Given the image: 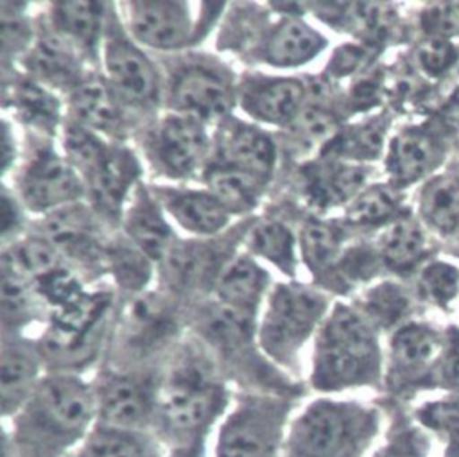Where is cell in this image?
<instances>
[{"label": "cell", "mask_w": 459, "mask_h": 457, "mask_svg": "<svg viewBox=\"0 0 459 457\" xmlns=\"http://www.w3.org/2000/svg\"><path fill=\"white\" fill-rule=\"evenodd\" d=\"M11 145L14 147V134L11 133V125L7 122V118H4L2 122V172L7 174L11 165L14 163V149H11Z\"/></svg>", "instance_id": "obj_52"}, {"label": "cell", "mask_w": 459, "mask_h": 457, "mask_svg": "<svg viewBox=\"0 0 459 457\" xmlns=\"http://www.w3.org/2000/svg\"><path fill=\"white\" fill-rule=\"evenodd\" d=\"M32 283H34V290H36L38 297L41 299L43 305H47L50 308V312L75 301L77 297H81L86 292L82 289L77 274L65 265L47 272L45 276L38 278Z\"/></svg>", "instance_id": "obj_45"}, {"label": "cell", "mask_w": 459, "mask_h": 457, "mask_svg": "<svg viewBox=\"0 0 459 457\" xmlns=\"http://www.w3.org/2000/svg\"><path fill=\"white\" fill-rule=\"evenodd\" d=\"M454 59V47L443 38H432L420 48V63L429 73L443 72Z\"/></svg>", "instance_id": "obj_49"}, {"label": "cell", "mask_w": 459, "mask_h": 457, "mask_svg": "<svg viewBox=\"0 0 459 457\" xmlns=\"http://www.w3.org/2000/svg\"><path fill=\"white\" fill-rule=\"evenodd\" d=\"M298 400L273 392H237L219 427L215 457H283Z\"/></svg>", "instance_id": "obj_6"}, {"label": "cell", "mask_w": 459, "mask_h": 457, "mask_svg": "<svg viewBox=\"0 0 459 457\" xmlns=\"http://www.w3.org/2000/svg\"><path fill=\"white\" fill-rule=\"evenodd\" d=\"M217 256H221V253H215L213 247H210L204 240H176V244L160 262V265L163 271V278L167 280L170 289L174 287L179 290H186L201 287L210 280L215 283L219 272L228 262Z\"/></svg>", "instance_id": "obj_27"}, {"label": "cell", "mask_w": 459, "mask_h": 457, "mask_svg": "<svg viewBox=\"0 0 459 457\" xmlns=\"http://www.w3.org/2000/svg\"><path fill=\"white\" fill-rule=\"evenodd\" d=\"M109 4L104 2H52L48 25L70 41L90 61L102 50Z\"/></svg>", "instance_id": "obj_24"}, {"label": "cell", "mask_w": 459, "mask_h": 457, "mask_svg": "<svg viewBox=\"0 0 459 457\" xmlns=\"http://www.w3.org/2000/svg\"><path fill=\"white\" fill-rule=\"evenodd\" d=\"M382 380L378 330L355 308L333 303L314 337L308 385L321 394L377 387Z\"/></svg>", "instance_id": "obj_3"}, {"label": "cell", "mask_w": 459, "mask_h": 457, "mask_svg": "<svg viewBox=\"0 0 459 457\" xmlns=\"http://www.w3.org/2000/svg\"><path fill=\"white\" fill-rule=\"evenodd\" d=\"M380 263L382 260L375 247L364 244L348 246L342 249L341 256L337 258V262L325 278H330L332 274L333 285L353 287L373 278Z\"/></svg>", "instance_id": "obj_43"}, {"label": "cell", "mask_w": 459, "mask_h": 457, "mask_svg": "<svg viewBox=\"0 0 459 457\" xmlns=\"http://www.w3.org/2000/svg\"><path fill=\"white\" fill-rule=\"evenodd\" d=\"M330 310L326 296L303 283H278L271 289L258 321L262 353L290 378L301 369V351L316 337Z\"/></svg>", "instance_id": "obj_5"}, {"label": "cell", "mask_w": 459, "mask_h": 457, "mask_svg": "<svg viewBox=\"0 0 459 457\" xmlns=\"http://www.w3.org/2000/svg\"><path fill=\"white\" fill-rule=\"evenodd\" d=\"M212 147L217 165L247 170L264 179H269L274 172L278 160L276 142L271 133L255 124L231 115L226 116L217 124Z\"/></svg>", "instance_id": "obj_17"}, {"label": "cell", "mask_w": 459, "mask_h": 457, "mask_svg": "<svg viewBox=\"0 0 459 457\" xmlns=\"http://www.w3.org/2000/svg\"><path fill=\"white\" fill-rule=\"evenodd\" d=\"M411 306L409 296L394 281H382L369 287L355 306L377 330H396Z\"/></svg>", "instance_id": "obj_40"}, {"label": "cell", "mask_w": 459, "mask_h": 457, "mask_svg": "<svg viewBox=\"0 0 459 457\" xmlns=\"http://www.w3.org/2000/svg\"><path fill=\"white\" fill-rule=\"evenodd\" d=\"M418 285L427 301L445 306L459 292V269L446 262H430L421 269Z\"/></svg>", "instance_id": "obj_46"}, {"label": "cell", "mask_w": 459, "mask_h": 457, "mask_svg": "<svg viewBox=\"0 0 459 457\" xmlns=\"http://www.w3.org/2000/svg\"><path fill=\"white\" fill-rule=\"evenodd\" d=\"M289 129L296 142H301L307 147H321V151L341 131L335 113L323 104H307Z\"/></svg>", "instance_id": "obj_42"}, {"label": "cell", "mask_w": 459, "mask_h": 457, "mask_svg": "<svg viewBox=\"0 0 459 457\" xmlns=\"http://www.w3.org/2000/svg\"><path fill=\"white\" fill-rule=\"evenodd\" d=\"M443 346L445 339L437 330L423 323H403L393 330L385 378L389 389L402 392L423 384L425 376L436 369Z\"/></svg>", "instance_id": "obj_16"}, {"label": "cell", "mask_w": 459, "mask_h": 457, "mask_svg": "<svg viewBox=\"0 0 459 457\" xmlns=\"http://www.w3.org/2000/svg\"><path fill=\"white\" fill-rule=\"evenodd\" d=\"M380 421L375 405L321 396L292 418L283 457H366Z\"/></svg>", "instance_id": "obj_4"}, {"label": "cell", "mask_w": 459, "mask_h": 457, "mask_svg": "<svg viewBox=\"0 0 459 457\" xmlns=\"http://www.w3.org/2000/svg\"><path fill=\"white\" fill-rule=\"evenodd\" d=\"M16 197L39 215L81 203L86 186L74 165L50 143L36 147L16 172Z\"/></svg>", "instance_id": "obj_10"}, {"label": "cell", "mask_w": 459, "mask_h": 457, "mask_svg": "<svg viewBox=\"0 0 459 457\" xmlns=\"http://www.w3.org/2000/svg\"><path fill=\"white\" fill-rule=\"evenodd\" d=\"M63 265V256L43 235L18 237L2 247V272L36 281Z\"/></svg>", "instance_id": "obj_33"}, {"label": "cell", "mask_w": 459, "mask_h": 457, "mask_svg": "<svg viewBox=\"0 0 459 457\" xmlns=\"http://www.w3.org/2000/svg\"><path fill=\"white\" fill-rule=\"evenodd\" d=\"M434 161V140L420 129H405L391 140L385 156V168L396 185H409L420 179Z\"/></svg>", "instance_id": "obj_31"}, {"label": "cell", "mask_w": 459, "mask_h": 457, "mask_svg": "<svg viewBox=\"0 0 459 457\" xmlns=\"http://www.w3.org/2000/svg\"><path fill=\"white\" fill-rule=\"evenodd\" d=\"M170 111L204 124L230 116L237 102V84L224 65L208 57H188L176 65L167 86Z\"/></svg>", "instance_id": "obj_9"}, {"label": "cell", "mask_w": 459, "mask_h": 457, "mask_svg": "<svg viewBox=\"0 0 459 457\" xmlns=\"http://www.w3.org/2000/svg\"><path fill=\"white\" fill-rule=\"evenodd\" d=\"M368 168L330 156H321L299 168V190L303 199L317 208L346 206L368 183Z\"/></svg>", "instance_id": "obj_19"}, {"label": "cell", "mask_w": 459, "mask_h": 457, "mask_svg": "<svg viewBox=\"0 0 459 457\" xmlns=\"http://www.w3.org/2000/svg\"><path fill=\"white\" fill-rule=\"evenodd\" d=\"M364 59V48L359 45H342L339 47L330 63H328V73L335 75V77H342L351 73L353 70H357L360 66Z\"/></svg>", "instance_id": "obj_50"}, {"label": "cell", "mask_w": 459, "mask_h": 457, "mask_svg": "<svg viewBox=\"0 0 459 457\" xmlns=\"http://www.w3.org/2000/svg\"><path fill=\"white\" fill-rule=\"evenodd\" d=\"M303 263L319 276H326L344 249V231L323 219H307L298 235Z\"/></svg>", "instance_id": "obj_35"}, {"label": "cell", "mask_w": 459, "mask_h": 457, "mask_svg": "<svg viewBox=\"0 0 459 457\" xmlns=\"http://www.w3.org/2000/svg\"><path fill=\"white\" fill-rule=\"evenodd\" d=\"M72 457H74V455H72Z\"/></svg>", "instance_id": "obj_53"}, {"label": "cell", "mask_w": 459, "mask_h": 457, "mask_svg": "<svg viewBox=\"0 0 459 457\" xmlns=\"http://www.w3.org/2000/svg\"><path fill=\"white\" fill-rule=\"evenodd\" d=\"M81 177L97 215L102 220L118 222L129 195L138 186L140 161L120 142H108Z\"/></svg>", "instance_id": "obj_13"}, {"label": "cell", "mask_w": 459, "mask_h": 457, "mask_svg": "<svg viewBox=\"0 0 459 457\" xmlns=\"http://www.w3.org/2000/svg\"><path fill=\"white\" fill-rule=\"evenodd\" d=\"M165 457H206V439H194L169 446Z\"/></svg>", "instance_id": "obj_51"}, {"label": "cell", "mask_w": 459, "mask_h": 457, "mask_svg": "<svg viewBox=\"0 0 459 457\" xmlns=\"http://www.w3.org/2000/svg\"><path fill=\"white\" fill-rule=\"evenodd\" d=\"M0 360V409L5 421L23 407L47 371L38 344L23 335H2Z\"/></svg>", "instance_id": "obj_20"}, {"label": "cell", "mask_w": 459, "mask_h": 457, "mask_svg": "<svg viewBox=\"0 0 459 457\" xmlns=\"http://www.w3.org/2000/svg\"><path fill=\"white\" fill-rule=\"evenodd\" d=\"M124 237L154 263L161 262L176 244L172 222L151 188L138 183L122 211Z\"/></svg>", "instance_id": "obj_22"}, {"label": "cell", "mask_w": 459, "mask_h": 457, "mask_svg": "<svg viewBox=\"0 0 459 457\" xmlns=\"http://www.w3.org/2000/svg\"><path fill=\"white\" fill-rule=\"evenodd\" d=\"M420 210L423 220L443 235L459 229V177L439 176L421 190Z\"/></svg>", "instance_id": "obj_39"}, {"label": "cell", "mask_w": 459, "mask_h": 457, "mask_svg": "<svg viewBox=\"0 0 459 457\" xmlns=\"http://www.w3.org/2000/svg\"><path fill=\"white\" fill-rule=\"evenodd\" d=\"M41 299L34 283L2 272V335H22L38 315Z\"/></svg>", "instance_id": "obj_41"}, {"label": "cell", "mask_w": 459, "mask_h": 457, "mask_svg": "<svg viewBox=\"0 0 459 457\" xmlns=\"http://www.w3.org/2000/svg\"><path fill=\"white\" fill-rule=\"evenodd\" d=\"M385 118L375 116L360 124L341 129L335 138L321 151L323 156L360 163L364 160H375L384 145Z\"/></svg>", "instance_id": "obj_36"}, {"label": "cell", "mask_w": 459, "mask_h": 457, "mask_svg": "<svg viewBox=\"0 0 459 457\" xmlns=\"http://www.w3.org/2000/svg\"><path fill=\"white\" fill-rule=\"evenodd\" d=\"M100 52L104 77L127 109L151 111L160 104L163 93L160 72L129 36L118 13L108 11Z\"/></svg>", "instance_id": "obj_8"}, {"label": "cell", "mask_w": 459, "mask_h": 457, "mask_svg": "<svg viewBox=\"0 0 459 457\" xmlns=\"http://www.w3.org/2000/svg\"><path fill=\"white\" fill-rule=\"evenodd\" d=\"M118 13L129 36L142 47L174 52L199 36V27L188 2L142 0L122 2Z\"/></svg>", "instance_id": "obj_12"}, {"label": "cell", "mask_w": 459, "mask_h": 457, "mask_svg": "<svg viewBox=\"0 0 459 457\" xmlns=\"http://www.w3.org/2000/svg\"><path fill=\"white\" fill-rule=\"evenodd\" d=\"M325 47L326 38L319 30L298 14H289L271 27L264 41V61L276 68H296L312 61Z\"/></svg>", "instance_id": "obj_26"}, {"label": "cell", "mask_w": 459, "mask_h": 457, "mask_svg": "<svg viewBox=\"0 0 459 457\" xmlns=\"http://www.w3.org/2000/svg\"><path fill=\"white\" fill-rule=\"evenodd\" d=\"M100 220L93 208L75 203L43 215L39 235L52 242L63 260L86 269H106L108 240L102 237Z\"/></svg>", "instance_id": "obj_14"}, {"label": "cell", "mask_w": 459, "mask_h": 457, "mask_svg": "<svg viewBox=\"0 0 459 457\" xmlns=\"http://www.w3.org/2000/svg\"><path fill=\"white\" fill-rule=\"evenodd\" d=\"M432 376L436 384L446 387H459V330L448 332L441 358Z\"/></svg>", "instance_id": "obj_47"}, {"label": "cell", "mask_w": 459, "mask_h": 457, "mask_svg": "<svg viewBox=\"0 0 459 457\" xmlns=\"http://www.w3.org/2000/svg\"><path fill=\"white\" fill-rule=\"evenodd\" d=\"M429 439L405 416L394 412L384 444L373 457H427Z\"/></svg>", "instance_id": "obj_44"}, {"label": "cell", "mask_w": 459, "mask_h": 457, "mask_svg": "<svg viewBox=\"0 0 459 457\" xmlns=\"http://www.w3.org/2000/svg\"><path fill=\"white\" fill-rule=\"evenodd\" d=\"M152 260L126 237L108 242L106 271L111 272L118 289L131 296L145 292L152 274Z\"/></svg>", "instance_id": "obj_37"}, {"label": "cell", "mask_w": 459, "mask_h": 457, "mask_svg": "<svg viewBox=\"0 0 459 457\" xmlns=\"http://www.w3.org/2000/svg\"><path fill=\"white\" fill-rule=\"evenodd\" d=\"M81 52L59 36L50 25L39 29L25 52V68L30 79L52 91L70 93L88 73Z\"/></svg>", "instance_id": "obj_18"}, {"label": "cell", "mask_w": 459, "mask_h": 457, "mask_svg": "<svg viewBox=\"0 0 459 457\" xmlns=\"http://www.w3.org/2000/svg\"><path fill=\"white\" fill-rule=\"evenodd\" d=\"M143 151L156 172L169 179H186L203 170L212 142L204 122L169 111L147 131Z\"/></svg>", "instance_id": "obj_11"}, {"label": "cell", "mask_w": 459, "mask_h": 457, "mask_svg": "<svg viewBox=\"0 0 459 457\" xmlns=\"http://www.w3.org/2000/svg\"><path fill=\"white\" fill-rule=\"evenodd\" d=\"M161 369H118L102 366L91 380L97 423L154 434Z\"/></svg>", "instance_id": "obj_7"}, {"label": "cell", "mask_w": 459, "mask_h": 457, "mask_svg": "<svg viewBox=\"0 0 459 457\" xmlns=\"http://www.w3.org/2000/svg\"><path fill=\"white\" fill-rule=\"evenodd\" d=\"M22 203L14 195V192H9L7 186L2 190V201H0V224H2V242L11 244L18 238V231L22 228L23 213H22Z\"/></svg>", "instance_id": "obj_48"}, {"label": "cell", "mask_w": 459, "mask_h": 457, "mask_svg": "<svg viewBox=\"0 0 459 457\" xmlns=\"http://www.w3.org/2000/svg\"><path fill=\"white\" fill-rule=\"evenodd\" d=\"M246 247L253 256L274 265L281 274L294 278L298 269V238L292 229L274 219L256 222L246 235Z\"/></svg>", "instance_id": "obj_32"}, {"label": "cell", "mask_w": 459, "mask_h": 457, "mask_svg": "<svg viewBox=\"0 0 459 457\" xmlns=\"http://www.w3.org/2000/svg\"><path fill=\"white\" fill-rule=\"evenodd\" d=\"M70 120L102 136L120 140L126 133V111L104 75L88 73L68 93Z\"/></svg>", "instance_id": "obj_23"}, {"label": "cell", "mask_w": 459, "mask_h": 457, "mask_svg": "<svg viewBox=\"0 0 459 457\" xmlns=\"http://www.w3.org/2000/svg\"><path fill=\"white\" fill-rule=\"evenodd\" d=\"M151 190L170 222L194 237H217L231 222V213L208 188L152 186Z\"/></svg>", "instance_id": "obj_21"}, {"label": "cell", "mask_w": 459, "mask_h": 457, "mask_svg": "<svg viewBox=\"0 0 459 457\" xmlns=\"http://www.w3.org/2000/svg\"><path fill=\"white\" fill-rule=\"evenodd\" d=\"M5 421L2 457H72L97 423L91 382L81 375L45 373Z\"/></svg>", "instance_id": "obj_1"}, {"label": "cell", "mask_w": 459, "mask_h": 457, "mask_svg": "<svg viewBox=\"0 0 459 457\" xmlns=\"http://www.w3.org/2000/svg\"><path fill=\"white\" fill-rule=\"evenodd\" d=\"M204 183L231 215H242L256 208L267 179L247 170L213 163L204 168Z\"/></svg>", "instance_id": "obj_30"}, {"label": "cell", "mask_w": 459, "mask_h": 457, "mask_svg": "<svg viewBox=\"0 0 459 457\" xmlns=\"http://www.w3.org/2000/svg\"><path fill=\"white\" fill-rule=\"evenodd\" d=\"M267 289L269 274L251 254H233L213 283L215 301L249 315H256Z\"/></svg>", "instance_id": "obj_25"}, {"label": "cell", "mask_w": 459, "mask_h": 457, "mask_svg": "<svg viewBox=\"0 0 459 457\" xmlns=\"http://www.w3.org/2000/svg\"><path fill=\"white\" fill-rule=\"evenodd\" d=\"M231 403L228 378L210 349L195 337H183L161 369L160 409L154 435L165 448L208 439Z\"/></svg>", "instance_id": "obj_2"}, {"label": "cell", "mask_w": 459, "mask_h": 457, "mask_svg": "<svg viewBox=\"0 0 459 457\" xmlns=\"http://www.w3.org/2000/svg\"><path fill=\"white\" fill-rule=\"evenodd\" d=\"M165 444L151 432L95 423L74 457H165Z\"/></svg>", "instance_id": "obj_29"}, {"label": "cell", "mask_w": 459, "mask_h": 457, "mask_svg": "<svg viewBox=\"0 0 459 457\" xmlns=\"http://www.w3.org/2000/svg\"><path fill=\"white\" fill-rule=\"evenodd\" d=\"M400 194L393 185H366L346 206H344V222L348 226H378L389 224L398 215L400 210Z\"/></svg>", "instance_id": "obj_38"}, {"label": "cell", "mask_w": 459, "mask_h": 457, "mask_svg": "<svg viewBox=\"0 0 459 457\" xmlns=\"http://www.w3.org/2000/svg\"><path fill=\"white\" fill-rule=\"evenodd\" d=\"M5 106L27 127L39 134H54L61 124V106L56 91L30 77H18L5 90Z\"/></svg>", "instance_id": "obj_28"}, {"label": "cell", "mask_w": 459, "mask_h": 457, "mask_svg": "<svg viewBox=\"0 0 459 457\" xmlns=\"http://www.w3.org/2000/svg\"><path fill=\"white\" fill-rule=\"evenodd\" d=\"M377 251L385 267L398 272L409 271L427 253L425 231L412 217L400 215L382 231Z\"/></svg>", "instance_id": "obj_34"}, {"label": "cell", "mask_w": 459, "mask_h": 457, "mask_svg": "<svg viewBox=\"0 0 459 457\" xmlns=\"http://www.w3.org/2000/svg\"><path fill=\"white\" fill-rule=\"evenodd\" d=\"M308 86L299 77L253 73L237 84V102L253 120L289 127L307 106Z\"/></svg>", "instance_id": "obj_15"}]
</instances>
